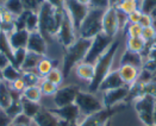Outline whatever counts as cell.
<instances>
[{
    "label": "cell",
    "instance_id": "cell-44",
    "mask_svg": "<svg viewBox=\"0 0 156 126\" xmlns=\"http://www.w3.org/2000/svg\"><path fill=\"white\" fill-rule=\"evenodd\" d=\"M12 119L6 114V112L0 108V126H11Z\"/></svg>",
    "mask_w": 156,
    "mask_h": 126
},
{
    "label": "cell",
    "instance_id": "cell-8",
    "mask_svg": "<svg viewBox=\"0 0 156 126\" xmlns=\"http://www.w3.org/2000/svg\"><path fill=\"white\" fill-rule=\"evenodd\" d=\"M81 92V89L76 85H69L62 88L57 89V92L54 94V103L57 108L65 107L68 105L75 103V99L78 94Z\"/></svg>",
    "mask_w": 156,
    "mask_h": 126
},
{
    "label": "cell",
    "instance_id": "cell-46",
    "mask_svg": "<svg viewBox=\"0 0 156 126\" xmlns=\"http://www.w3.org/2000/svg\"><path fill=\"white\" fill-rule=\"evenodd\" d=\"M9 64H11V62L7 58V56H5L4 54L0 52V70H4Z\"/></svg>",
    "mask_w": 156,
    "mask_h": 126
},
{
    "label": "cell",
    "instance_id": "cell-6",
    "mask_svg": "<svg viewBox=\"0 0 156 126\" xmlns=\"http://www.w3.org/2000/svg\"><path fill=\"white\" fill-rule=\"evenodd\" d=\"M63 9L72 19L75 31H79L80 26L82 24L83 19L86 18L87 13L90 11V1H73L68 0L63 1Z\"/></svg>",
    "mask_w": 156,
    "mask_h": 126
},
{
    "label": "cell",
    "instance_id": "cell-17",
    "mask_svg": "<svg viewBox=\"0 0 156 126\" xmlns=\"http://www.w3.org/2000/svg\"><path fill=\"white\" fill-rule=\"evenodd\" d=\"M118 73L120 79L123 80L124 85L126 86H133L140 76V69L132 67V65H120L118 68Z\"/></svg>",
    "mask_w": 156,
    "mask_h": 126
},
{
    "label": "cell",
    "instance_id": "cell-50",
    "mask_svg": "<svg viewBox=\"0 0 156 126\" xmlns=\"http://www.w3.org/2000/svg\"><path fill=\"white\" fill-rule=\"evenodd\" d=\"M11 126H25V125H20V124H11Z\"/></svg>",
    "mask_w": 156,
    "mask_h": 126
},
{
    "label": "cell",
    "instance_id": "cell-3",
    "mask_svg": "<svg viewBox=\"0 0 156 126\" xmlns=\"http://www.w3.org/2000/svg\"><path fill=\"white\" fill-rule=\"evenodd\" d=\"M105 11L106 10L104 9H98V7L90 9L86 18L83 19L78 31L80 38L93 39L99 33L103 32V17H104Z\"/></svg>",
    "mask_w": 156,
    "mask_h": 126
},
{
    "label": "cell",
    "instance_id": "cell-19",
    "mask_svg": "<svg viewBox=\"0 0 156 126\" xmlns=\"http://www.w3.org/2000/svg\"><path fill=\"white\" fill-rule=\"evenodd\" d=\"M120 65H132L137 69H141L143 67V57L141 54H136V52L126 50L122 56Z\"/></svg>",
    "mask_w": 156,
    "mask_h": 126
},
{
    "label": "cell",
    "instance_id": "cell-47",
    "mask_svg": "<svg viewBox=\"0 0 156 126\" xmlns=\"http://www.w3.org/2000/svg\"><path fill=\"white\" fill-rule=\"evenodd\" d=\"M57 126H79V124L74 123V121H66V120H60L58 119V125Z\"/></svg>",
    "mask_w": 156,
    "mask_h": 126
},
{
    "label": "cell",
    "instance_id": "cell-52",
    "mask_svg": "<svg viewBox=\"0 0 156 126\" xmlns=\"http://www.w3.org/2000/svg\"><path fill=\"white\" fill-rule=\"evenodd\" d=\"M106 126H110V121H108V123H107V125H106Z\"/></svg>",
    "mask_w": 156,
    "mask_h": 126
},
{
    "label": "cell",
    "instance_id": "cell-40",
    "mask_svg": "<svg viewBox=\"0 0 156 126\" xmlns=\"http://www.w3.org/2000/svg\"><path fill=\"white\" fill-rule=\"evenodd\" d=\"M117 16H118V25H119V31L123 30L125 26L129 24L128 22V16L125 13H123L122 11H119L117 9Z\"/></svg>",
    "mask_w": 156,
    "mask_h": 126
},
{
    "label": "cell",
    "instance_id": "cell-15",
    "mask_svg": "<svg viewBox=\"0 0 156 126\" xmlns=\"http://www.w3.org/2000/svg\"><path fill=\"white\" fill-rule=\"evenodd\" d=\"M30 33L26 30H14L12 33L9 35V40L13 50L26 49L29 42Z\"/></svg>",
    "mask_w": 156,
    "mask_h": 126
},
{
    "label": "cell",
    "instance_id": "cell-36",
    "mask_svg": "<svg viewBox=\"0 0 156 126\" xmlns=\"http://www.w3.org/2000/svg\"><path fill=\"white\" fill-rule=\"evenodd\" d=\"M39 88H41L42 94H44V95H52V96H54V94H55V93L57 92V89H58L54 83L49 82V81L45 80V79H43V80L41 81Z\"/></svg>",
    "mask_w": 156,
    "mask_h": 126
},
{
    "label": "cell",
    "instance_id": "cell-38",
    "mask_svg": "<svg viewBox=\"0 0 156 126\" xmlns=\"http://www.w3.org/2000/svg\"><path fill=\"white\" fill-rule=\"evenodd\" d=\"M142 31H143V27L140 24H128V27H126L128 38L141 37L142 36Z\"/></svg>",
    "mask_w": 156,
    "mask_h": 126
},
{
    "label": "cell",
    "instance_id": "cell-29",
    "mask_svg": "<svg viewBox=\"0 0 156 126\" xmlns=\"http://www.w3.org/2000/svg\"><path fill=\"white\" fill-rule=\"evenodd\" d=\"M138 2L140 1H133V0H125V1H119L116 4L117 9L123 13H125L126 16L131 14L132 12L138 10Z\"/></svg>",
    "mask_w": 156,
    "mask_h": 126
},
{
    "label": "cell",
    "instance_id": "cell-25",
    "mask_svg": "<svg viewBox=\"0 0 156 126\" xmlns=\"http://www.w3.org/2000/svg\"><path fill=\"white\" fill-rule=\"evenodd\" d=\"M145 48H147V43L142 39V37L128 38V42H126V50L142 55V52L145 50Z\"/></svg>",
    "mask_w": 156,
    "mask_h": 126
},
{
    "label": "cell",
    "instance_id": "cell-7",
    "mask_svg": "<svg viewBox=\"0 0 156 126\" xmlns=\"http://www.w3.org/2000/svg\"><path fill=\"white\" fill-rule=\"evenodd\" d=\"M75 105L80 110V114H83L86 117H90L92 114L98 113L104 110L103 102L99 100L95 95L92 93H86V92H80L75 99Z\"/></svg>",
    "mask_w": 156,
    "mask_h": 126
},
{
    "label": "cell",
    "instance_id": "cell-26",
    "mask_svg": "<svg viewBox=\"0 0 156 126\" xmlns=\"http://www.w3.org/2000/svg\"><path fill=\"white\" fill-rule=\"evenodd\" d=\"M2 77H4V81L7 82V83H13L14 81L19 80L22 77V72L18 70L17 68H14L12 64H9L4 70H2Z\"/></svg>",
    "mask_w": 156,
    "mask_h": 126
},
{
    "label": "cell",
    "instance_id": "cell-35",
    "mask_svg": "<svg viewBox=\"0 0 156 126\" xmlns=\"http://www.w3.org/2000/svg\"><path fill=\"white\" fill-rule=\"evenodd\" d=\"M6 114L11 118V119H14L16 117H18L20 113H23V107H22V102L20 101H12L11 102V105L6 108V110H4Z\"/></svg>",
    "mask_w": 156,
    "mask_h": 126
},
{
    "label": "cell",
    "instance_id": "cell-23",
    "mask_svg": "<svg viewBox=\"0 0 156 126\" xmlns=\"http://www.w3.org/2000/svg\"><path fill=\"white\" fill-rule=\"evenodd\" d=\"M12 102L11 93H10V86L7 82L1 81L0 82V108L6 110Z\"/></svg>",
    "mask_w": 156,
    "mask_h": 126
},
{
    "label": "cell",
    "instance_id": "cell-39",
    "mask_svg": "<svg viewBox=\"0 0 156 126\" xmlns=\"http://www.w3.org/2000/svg\"><path fill=\"white\" fill-rule=\"evenodd\" d=\"M155 36H156V30L153 26H149V27L143 29L141 37H142V39H143L147 44H149V43H153V42H154Z\"/></svg>",
    "mask_w": 156,
    "mask_h": 126
},
{
    "label": "cell",
    "instance_id": "cell-42",
    "mask_svg": "<svg viewBox=\"0 0 156 126\" xmlns=\"http://www.w3.org/2000/svg\"><path fill=\"white\" fill-rule=\"evenodd\" d=\"M11 88L23 94V92L26 89V85H25V82H24V80L20 77L19 80H17V81H14L13 83H11Z\"/></svg>",
    "mask_w": 156,
    "mask_h": 126
},
{
    "label": "cell",
    "instance_id": "cell-32",
    "mask_svg": "<svg viewBox=\"0 0 156 126\" xmlns=\"http://www.w3.org/2000/svg\"><path fill=\"white\" fill-rule=\"evenodd\" d=\"M22 79L24 80L26 87H34V86H39L41 83V77L38 74L34 72H22Z\"/></svg>",
    "mask_w": 156,
    "mask_h": 126
},
{
    "label": "cell",
    "instance_id": "cell-5",
    "mask_svg": "<svg viewBox=\"0 0 156 126\" xmlns=\"http://www.w3.org/2000/svg\"><path fill=\"white\" fill-rule=\"evenodd\" d=\"M113 42H115L113 38L106 36L103 32L99 33L97 37H94L92 39L91 48L87 52L86 58L83 60V62L94 65L95 63L98 62V60L107 51V49L111 47V44Z\"/></svg>",
    "mask_w": 156,
    "mask_h": 126
},
{
    "label": "cell",
    "instance_id": "cell-34",
    "mask_svg": "<svg viewBox=\"0 0 156 126\" xmlns=\"http://www.w3.org/2000/svg\"><path fill=\"white\" fill-rule=\"evenodd\" d=\"M26 54H27V50L26 49H18V50L13 51V63L12 65L14 68H17L18 70H20L23 63L25 61Z\"/></svg>",
    "mask_w": 156,
    "mask_h": 126
},
{
    "label": "cell",
    "instance_id": "cell-18",
    "mask_svg": "<svg viewBox=\"0 0 156 126\" xmlns=\"http://www.w3.org/2000/svg\"><path fill=\"white\" fill-rule=\"evenodd\" d=\"M35 121V124L37 126H57L58 125V118L56 115L47 110V108H41L37 115L32 119Z\"/></svg>",
    "mask_w": 156,
    "mask_h": 126
},
{
    "label": "cell",
    "instance_id": "cell-28",
    "mask_svg": "<svg viewBox=\"0 0 156 126\" xmlns=\"http://www.w3.org/2000/svg\"><path fill=\"white\" fill-rule=\"evenodd\" d=\"M39 29V18H38V12H32L29 11L27 14V19H26V26L25 30L29 33L36 32Z\"/></svg>",
    "mask_w": 156,
    "mask_h": 126
},
{
    "label": "cell",
    "instance_id": "cell-2",
    "mask_svg": "<svg viewBox=\"0 0 156 126\" xmlns=\"http://www.w3.org/2000/svg\"><path fill=\"white\" fill-rule=\"evenodd\" d=\"M119 48V40H115L111 47L107 49V51L98 60V62L94 64V77L90 83L88 88L90 93H95L99 90V87L101 82L105 80V77L111 73V67L115 60V55Z\"/></svg>",
    "mask_w": 156,
    "mask_h": 126
},
{
    "label": "cell",
    "instance_id": "cell-20",
    "mask_svg": "<svg viewBox=\"0 0 156 126\" xmlns=\"http://www.w3.org/2000/svg\"><path fill=\"white\" fill-rule=\"evenodd\" d=\"M75 73L79 79H81L83 81H88L91 83L93 77H94V65L85 62L80 63L75 67Z\"/></svg>",
    "mask_w": 156,
    "mask_h": 126
},
{
    "label": "cell",
    "instance_id": "cell-12",
    "mask_svg": "<svg viewBox=\"0 0 156 126\" xmlns=\"http://www.w3.org/2000/svg\"><path fill=\"white\" fill-rule=\"evenodd\" d=\"M130 90H131L130 86H124V87H120V88L104 92V94H103V105H104V108H112L117 103H119L120 101L125 100L126 98H129Z\"/></svg>",
    "mask_w": 156,
    "mask_h": 126
},
{
    "label": "cell",
    "instance_id": "cell-1",
    "mask_svg": "<svg viewBox=\"0 0 156 126\" xmlns=\"http://www.w3.org/2000/svg\"><path fill=\"white\" fill-rule=\"evenodd\" d=\"M92 44V39L79 37L74 44L66 48L63 55V64H62V73L65 77H68L70 72L80 63L83 62L86 55L90 50Z\"/></svg>",
    "mask_w": 156,
    "mask_h": 126
},
{
    "label": "cell",
    "instance_id": "cell-11",
    "mask_svg": "<svg viewBox=\"0 0 156 126\" xmlns=\"http://www.w3.org/2000/svg\"><path fill=\"white\" fill-rule=\"evenodd\" d=\"M123 108L124 107H116V106L112 108H104L103 111H100L98 113L86 117V119L81 124H79V126H106L107 123L110 121L111 117L115 115Z\"/></svg>",
    "mask_w": 156,
    "mask_h": 126
},
{
    "label": "cell",
    "instance_id": "cell-48",
    "mask_svg": "<svg viewBox=\"0 0 156 126\" xmlns=\"http://www.w3.org/2000/svg\"><path fill=\"white\" fill-rule=\"evenodd\" d=\"M153 126H156V105L154 108V113H153Z\"/></svg>",
    "mask_w": 156,
    "mask_h": 126
},
{
    "label": "cell",
    "instance_id": "cell-16",
    "mask_svg": "<svg viewBox=\"0 0 156 126\" xmlns=\"http://www.w3.org/2000/svg\"><path fill=\"white\" fill-rule=\"evenodd\" d=\"M126 85H124L123 80L120 79V75L117 70H111V73L105 77V80L101 82L99 89L104 92H107V90H112V89H117L120 88V87H124Z\"/></svg>",
    "mask_w": 156,
    "mask_h": 126
},
{
    "label": "cell",
    "instance_id": "cell-31",
    "mask_svg": "<svg viewBox=\"0 0 156 126\" xmlns=\"http://www.w3.org/2000/svg\"><path fill=\"white\" fill-rule=\"evenodd\" d=\"M23 98H25L27 100L34 101V102H38L42 96V92L39 86H34V87H26V89L23 92Z\"/></svg>",
    "mask_w": 156,
    "mask_h": 126
},
{
    "label": "cell",
    "instance_id": "cell-21",
    "mask_svg": "<svg viewBox=\"0 0 156 126\" xmlns=\"http://www.w3.org/2000/svg\"><path fill=\"white\" fill-rule=\"evenodd\" d=\"M20 102H22V107H23V113L25 114L26 117H29L30 119H34L37 115V113L41 111V108H42V106L39 105L38 102L30 101L25 99V98H23V96H22Z\"/></svg>",
    "mask_w": 156,
    "mask_h": 126
},
{
    "label": "cell",
    "instance_id": "cell-9",
    "mask_svg": "<svg viewBox=\"0 0 156 126\" xmlns=\"http://www.w3.org/2000/svg\"><path fill=\"white\" fill-rule=\"evenodd\" d=\"M119 31L118 25V16H117V6L112 2L106 9L103 17V33L111 38H115V36Z\"/></svg>",
    "mask_w": 156,
    "mask_h": 126
},
{
    "label": "cell",
    "instance_id": "cell-27",
    "mask_svg": "<svg viewBox=\"0 0 156 126\" xmlns=\"http://www.w3.org/2000/svg\"><path fill=\"white\" fill-rule=\"evenodd\" d=\"M4 9L7 10L10 13H12L16 18L19 17L22 13L25 11L24 5H23V1H18V0L5 1V4H4Z\"/></svg>",
    "mask_w": 156,
    "mask_h": 126
},
{
    "label": "cell",
    "instance_id": "cell-4",
    "mask_svg": "<svg viewBox=\"0 0 156 126\" xmlns=\"http://www.w3.org/2000/svg\"><path fill=\"white\" fill-rule=\"evenodd\" d=\"M156 101L153 95L143 94L135 99L133 106L137 112L140 120L145 126H153V113L155 108Z\"/></svg>",
    "mask_w": 156,
    "mask_h": 126
},
{
    "label": "cell",
    "instance_id": "cell-30",
    "mask_svg": "<svg viewBox=\"0 0 156 126\" xmlns=\"http://www.w3.org/2000/svg\"><path fill=\"white\" fill-rule=\"evenodd\" d=\"M55 64H56V62H54V61L47 58V57H43V58L41 60V62L38 63V65H37V70H38L39 75L45 77L54 68H56Z\"/></svg>",
    "mask_w": 156,
    "mask_h": 126
},
{
    "label": "cell",
    "instance_id": "cell-37",
    "mask_svg": "<svg viewBox=\"0 0 156 126\" xmlns=\"http://www.w3.org/2000/svg\"><path fill=\"white\" fill-rule=\"evenodd\" d=\"M156 9V1H140L138 2V10L143 14H149L151 16V13L154 12Z\"/></svg>",
    "mask_w": 156,
    "mask_h": 126
},
{
    "label": "cell",
    "instance_id": "cell-49",
    "mask_svg": "<svg viewBox=\"0 0 156 126\" xmlns=\"http://www.w3.org/2000/svg\"><path fill=\"white\" fill-rule=\"evenodd\" d=\"M4 81V77H2V70H0V82Z\"/></svg>",
    "mask_w": 156,
    "mask_h": 126
},
{
    "label": "cell",
    "instance_id": "cell-41",
    "mask_svg": "<svg viewBox=\"0 0 156 126\" xmlns=\"http://www.w3.org/2000/svg\"><path fill=\"white\" fill-rule=\"evenodd\" d=\"M12 123L13 124H20V125L29 126L30 125V123H31V119H30L29 117H26L24 113H20L18 117H16V118L13 119Z\"/></svg>",
    "mask_w": 156,
    "mask_h": 126
},
{
    "label": "cell",
    "instance_id": "cell-10",
    "mask_svg": "<svg viewBox=\"0 0 156 126\" xmlns=\"http://www.w3.org/2000/svg\"><path fill=\"white\" fill-rule=\"evenodd\" d=\"M75 32H76V31H75L74 25H73V23H72V19H70V17L68 16V13L66 12V10H65L63 20H62L61 26H60V30H58V32H57L60 43H61L65 48H68V47H70L72 44H74L75 40H76Z\"/></svg>",
    "mask_w": 156,
    "mask_h": 126
},
{
    "label": "cell",
    "instance_id": "cell-14",
    "mask_svg": "<svg viewBox=\"0 0 156 126\" xmlns=\"http://www.w3.org/2000/svg\"><path fill=\"white\" fill-rule=\"evenodd\" d=\"M26 50L35 52V54H37L42 57L47 54V40L39 33V31L30 33Z\"/></svg>",
    "mask_w": 156,
    "mask_h": 126
},
{
    "label": "cell",
    "instance_id": "cell-22",
    "mask_svg": "<svg viewBox=\"0 0 156 126\" xmlns=\"http://www.w3.org/2000/svg\"><path fill=\"white\" fill-rule=\"evenodd\" d=\"M42 58L43 57L37 55V54L27 51L25 61H24L22 68H20V72H32V69H37V65H38V63L41 62Z\"/></svg>",
    "mask_w": 156,
    "mask_h": 126
},
{
    "label": "cell",
    "instance_id": "cell-43",
    "mask_svg": "<svg viewBox=\"0 0 156 126\" xmlns=\"http://www.w3.org/2000/svg\"><path fill=\"white\" fill-rule=\"evenodd\" d=\"M138 24L142 26L143 29L149 27V26H153V18H151V16H149V14H143V13H142Z\"/></svg>",
    "mask_w": 156,
    "mask_h": 126
},
{
    "label": "cell",
    "instance_id": "cell-33",
    "mask_svg": "<svg viewBox=\"0 0 156 126\" xmlns=\"http://www.w3.org/2000/svg\"><path fill=\"white\" fill-rule=\"evenodd\" d=\"M45 80H48L49 82H51L54 83L56 87H58L62 82H63V79H65V76H63V73L56 67V68H54L51 72L48 74V75L44 77Z\"/></svg>",
    "mask_w": 156,
    "mask_h": 126
},
{
    "label": "cell",
    "instance_id": "cell-45",
    "mask_svg": "<svg viewBox=\"0 0 156 126\" xmlns=\"http://www.w3.org/2000/svg\"><path fill=\"white\" fill-rule=\"evenodd\" d=\"M141 16H142V12L140 10L132 12L131 14L128 16V22L129 24H138L140 23V19H141Z\"/></svg>",
    "mask_w": 156,
    "mask_h": 126
},
{
    "label": "cell",
    "instance_id": "cell-24",
    "mask_svg": "<svg viewBox=\"0 0 156 126\" xmlns=\"http://www.w3.org/2000/svg\"><path fill=\"white\" fill-rule=\"evenodd\" d=\"M13 49L10 44L9 40V35L5 32H0V52L4 54L5 56H7V58L10 60L11 64L13 63Z\"/></svg>",
    "mask_w": 156,
    "mask_h": 126
},
{
    "label": "cell",
    "instance_id": "cell-13",
    "mask_svg": "<svg viewBox=\"0 0 156 126\" xmlns=\"http://www.w3.org/2000/svg\"><path fill=\"white\" fill-rule=\"evenodd\" d=\"M49 111L54 115H56L60 120H66V121L78 123L79 115H80V110L75 103L68 105L65 107H60V108H49Z\"/></svg>",
    "mask_w": 156,
    "mask_h": 126
},
{
    "label": "cell",
    "instance_id": "cell-51",
    "mask_svg": "<svg viewBox=\"0 0 156 126\" xmlns=\"http://www.w3.org/2000/svg\"><path fill=\"white\" fill-rule=\"evenodd\" d=\"M153 43H154V44L156 45V36H155V39H154V42H153Z\"/></svg>",
    "mask_w": 156,
    "mask_h": 126
}]
</instances>
